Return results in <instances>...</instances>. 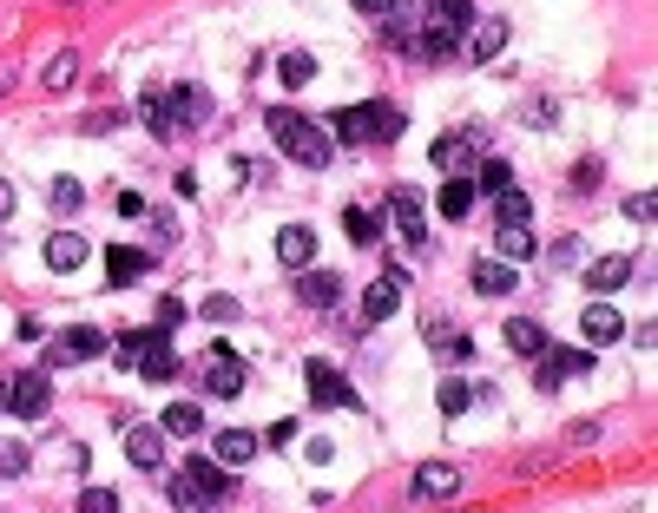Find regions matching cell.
<instances>
[{
	"mask_svg": "<svg viewBox=\"0 0 658 513\" xmlns=\"http://www.w3.org/2000/svg\"><path fill=\"white\" fill-rule=\"evenodd\" d=\"M402 106L395 99H369V106H343L336 112V139L343 145H389V139H402Z\"/></svg>",
	"mask_w": 658,
	"mask_h": 513,
	"instance_id": "obj_1",
	"label": "cell"
},
{
	"mask_svg": "<svg viewBox=\"0 0 658 513\" xmlns=\"http://www.w3.org/2000/svg\"><path fill=\"white\" fill-rule=\"evenodd\" d=\"M270 139L283 145V158H297V165H310V171H323V165H329V139H323V125H310L303 112H290V106L270 112Z\"/></svg>",
	"mask_w": 658,
	"mask_h": 513,
	"instance_id": "obj_2",
	"label": "cell"
},
{
	"mask_svg": "<svg viewBox=\"0 0 658 513\" xmlns=\"http://www.w3.org/2000/svg\"><path fill=\"white\" fill-rule=\"evenodd\" d=\"M231 494V474H224L218 461H198V454H191L185 467H178L172 474V500L185 513H204V507H218V500Z\"/></svg>",
	"mask_w": 658,
	"mask_h": 513,
	"instance_id": "obj_3",
	"label": "cell"
},
{
	"mask_svg": "<svg viewBox=\"0 0 658 513\" xmlns=\"http://www.w3.org/2000/svg\"><path fill=\"white\" fill-rule=\"evenodd\" d=\"M126 369H139L145 382H172L178 375V356H172V329H139V336H126Z\"/></svg>",
	"mask_w": 658,
	"mask_h": 513,
	"instance_id": "obj_4",
	"label": "cell"
},
{
	"mask_svg": "<svg viewBox=\"0 0 658 513\" xmlns=\"http://www.w3.org/2000/svg\"><path fill=\"white\" fill-rule=\"evenodd\" d=\"M145 119H152L158 139H172L178 125H204V119H211V99H204L198 86H178V93L152 99V106H145Z\"/></svg>",
	"mask_w": 658,
	"mask_h": 513,
	"instance_id": "obj_5",
	"label": "cell"
},
{
	"mask_svg": "<svg viewBox=\"0 0 658 513\" xmlns=\"http://www.w3.org/2000/svg\"><path fill=\"white\" fill-rule=\"evenodd\" d=\"M402 310V264H389L369 290H362V323H389Z\"/></svg>",
	"mask_w": 658,
	"mask_h": 513,
	"instance_id": "obj_6",
	"label": "cell"
},
{
	"mask_svg": "<svg viewBox=\"0 0 658 513\" xmlns=\"http://www.w3.org/2000/svg\"><path fill=\"white\" fill-rule=\"evenodd\" d=\"M303 382H310V402L316 408H356V389H349L329 362H303Z\"/></svg>",
	"mask_w": 658,
	"mask_h": 513,
	"instance_id": "obj_7",
	"label": "cell"
},
{
	"mask_svg": "<svg viewBox=\"0 0 658 513\" xmlns=\"http://www.w3.org/2000/svg\"><path fill=\"white\" fill-rule=\"evenodd\" d=\"M93 356H106V336H99V329H86V323H79V329H66V336L47 349V362H53V369H73V362H93Z\"/></svg>",
	"mask_w": 658,
	"mask_h": 513,
	"instance_id": "obj_8",
	"label": "cell"
},
{
	"mask_svg": "<svg viewBox=\"0 0 658 513\" xmlns=\"http://www.w3.org/2000/svg\"><path fill=\"white\" fill-rule=\"evenodd\" d=\"M593 369V356H586V349H540V389H560L566 375H586Z\"/></svg>",
	"mask_w": 658,
	"mask_h": 513,
	"instance_id": "obj_9",
	"label": "cell"
},
{
	"mask_svg": "<svg viewBox=\"0 0 658 513\" xmlns=\"http://www.w3.org/2000/svg\"><path fill=\"white\" fill-rule=\"evenodd\" d=\"M7 408H14L20 421H40L47 415V375H14V382H7Z\"/></svg>",
	"mask_w": 658,
	"mask_h": 513,
	"instance_id": "obj_10",
	"label": "cell"
},
{
	"mask_svg": "<svg viewBox=\"0 0 658 513\" xmlns=\"http://www.w3.org/2000/svg\"><path fill=\"white\" fill-rule=\"evenodd\" d=\"M204 389L218 395V402H231V395L244 389V362H237L231 349H224V342H218V349H211V369H204Z\"/></svg>",
	"mask_w": 658,
	"mask_h": 513,
	"instance_id": "obj_11",
	"label": "cell"
},
{
	"mask_svg": "<svg viewBox=\"0 0 658 513\" xmlns=\"http://www.w3.org/2000/svg\"><path fill=\"white\" fill-rule=\"evenodd\" d=\"M580 329H586V342H619V336H626V316L612 310L606 296H593V303L580 310Z\"/></svg>",
	"mask_w": 658,
	"mask_h": 513,
	"instance_id": "obj_12",
	"label": "cell"
},
{
	"mask_svg": "<svg viewBox=\"0 0 658 513\" xmlns=\"http://www.w3.org/2000/svg\"><path fill=\"white\" fill-rule=\"evenodd\" d=\"M474 145H481L474 132H441V139H435V152H428V158H435V165L448 171V178H461V171L474 165Z\"/></svg>",
	"mask_w": 658,
	"mask_h": 513,
	"instance_id": "obj_13",
	"label": "cell"
},
{
	"mask_svg": "<svg viewBox=\"0 0 658 513\" xmlns=\"http://www.w3.org/2000/svg\"><path fill=\"white\" fill-rule=\"evenodd\" d=\"M145 270H152V257H145L139 244H112V250H106V277H112V290H126V283H139Z\"/></svg>",
	"mask_w": 658,
	"mask_h": 513,
	"instance_id": "obj_14",
	"label": "cell"
},
{
	"mask_svg": "<svg viewBox=\"0 0 658 513\" xmlns=\"http://www.w3.org/2000/svg\"><path fill=\"white\" fill-rule=\"evenodd\" d=\"M277 257L290 270H310L316 264V231H310V224H283V231H277Z\"/></svg>",
	"mask_w": 658,
	"mask_h": 513,
	"instance_id": "obj_15",
	"label": "cell"
},
{
	"mask_svg": "<svg viewBox=\"0 0 658 513\" xmlns=\"http://www.w3.org/2000/svg\"><path fill=\"white\" fill-rule=\"evenodd\" d=\"M389 218H395V231H402L408 237V244H422V237H428V224H422V198H415V191H389Z\"/></svg>",
	"mask_w": 658,
	"mask_h": 513,
	"instance_id": "obj_16",
	"label": "cell"
},
{
	"mask_svg": "<svg viewBox=\"0 0 658 513\" xmlns=\"http://www.w3.org/2000/svg\"><path fill=\"white\" fill-rule=\"evenodd\" d=\"M501 47H507V20H474L468 60H474V66H494V60H501Z\"/></svg>",
	"mask_w": 658,
	"mask_h": 513,
	"instance_id": "obj_17",
	"label": "cell"
},
{
	"mask_svg": "<svg viewBox=\"0 0 658 513\" xmlns=\"http://www.w3.org/2000/svg\"><path fill=\"white\" fill-rule=\"evenodd\" d=\"M86 257H93V244H86V237H73V231L47 237V270H60V277H73Z\"/></svg>",
	"mask_w": 658,
	"mask_h": 513,
	"instance_id": "obj_18",
	"label": "cell"
},
{
	"mask_svg": "<svg viewBox=\"0 0 658 513\" xmlns=\"http://www.w3.org/2000/svg\"><path fill=\"white\" fill-rule=\"evenodd\" d=\"M132 467H165V428H126Z\"/></svg>",
	"mask_w": 658,
	"mask_h": 513,
	"instance_id": "obj_19",
	"label": "cell"
},
{
	"mask_svg": "<svg viewBox=\"0 0 658 513\" xmlns=\"http://www.w3.org/2000/svg\"><path fill=\"white\" fill-rule=\"evenodd\" d=\"M257 448H264V441H257L251 428H224V435H218V467H244V461H257Z\"/></svg>",
	"mask_w": 658,
	"mask_h": 513,
	"instance_id": "obj_20",
	"label": "cell"
},
{
	"mask_svg": "<svg viewBox=\"0 0 658 513\" xmlns=\"http://www.w3.org/2000/svg\"><path fill=\"white\" fill-rule=\"evenodd\" d=\"M474 204H481V191H474V178H468V171L441 185V218H455V224H461V218L474 211Z\"/></svg>",
	"mask_w": 658,
	"mask_h": 513,
	"instance_id": "obj_21",
	"label": "cell"
},
{
	"mask_svg": "<svg viewBox=\"0 0 658 513\" xmlns=\"http://www.w3.org/2000/svg\"><path fill=\"white\" fill-rule=\"evenodd\" d=\"M626 277H632V257H599V264H586V283H593V296L626 290Z\"/></svg>",
	"mask_w": 658,
	"mask_h": 513,
	"instance_id": "obj_22",
	"label": "cell"
},
{
	"mask_svg": "<svg viewBox=\"0 0 658 513\" xmlns=\"http://www.w3.org/2000/svg\"><path fill=\"white\" fill-rule=\"evenodd\" d=\"M474 290H481V296H507V290H514V264L481 257V264H474Z\"/></svg>",
	"mask_w": 658,
	"mask_h": 513,
	"instance_id": "obj_23",
	"label": "cell"
},
{
	"mask_svg": "<svg viewBox=\"0 0 658 513\" xmlns=\"http://www.w3.org/2000/svg\"><path fill=\"white\" fill-rule=\"evenodd\" d=\"M507 349H514V356H540V349H547V329L527 323V316H507Z\"/></svg>",
	"mask_w": 658,
	"mask_h": 513,
	"instance_id": "obj_24",
	"label": "cell"
},
{
	"mask_svg": "<svg viewBox=\"0 0 658 513\" xmlns=\"http://www.w3.org/2000/svg\"><path fill=\"white\" fill-rule=\"evenodd\" d=\"M336 296H343V277H329V270H303V303H310V310H329Z\"/></svg>",
	"mask_w": 658,
	"mask_h": 513,
	"instance_id": "obj_25",
	"label": "cell"
},
{
	"mask_svg": "<svg viewBox=\"0 0 658 513\" xmlns=\"http://www.w3.org/2000/svg\"><path fill=\"white\" fill-rule=\"evenodd\" d=\"M428 342H435L441 362H468V356H474V342L461 336V329H448V323H428Z\"/></svg>",
	"mask_w": 658,
	"mask_h": 513,
	"instance_id": "obj_26",
	"label": "cell"
},
{
	"mask_svg": "<svg viewBox=\"0 0 658 513\" xmlns=\"http://www.w3.org/2000/svg\"><path fill=\"white\" fill-rule=\"evenodd\" d=\"M73 79H79V53H73V47H60V53L47 60V73H40V86H47V93H66Z\"/></svg>",
	"mask_w": 658,
	"mask_h": 513,
	"instance_id": "obj_27",
	"label": "cell"
},
{
	"mask_svg": "<svg viewBox=\"0 0 658 513\" xmlns=\"http://www.w3.org/2000/svg\"><path fill=\"white\" fill-rule=\"evenodd\" d=\"M461 487V467H422V474H415V494H428V500H441V494H455Z\"/></svg>",
	"mask_w": 658,
	"mask_h": 513,
	"instance_id": "obj_28",
	"label": "cell"
},
{
	"mask_svg": "<svg viewBox=\"0 0 658 513\" xmlns=\"http://www.w3.org/2000/svg\"><path fill=\"white\" fill-rule=\"evenodd\" d=\"M158 428H165V435H198V428H204V415H198V402H172Z\"/></svg>",
	"mask_w": 658,
	"mask_h": 513,
	"instance_id": "obj_29",
	"label": "cell"
},
{
	"mask_svg": "<svg viewBox=\"0 0 658 513\" xmlns=\"http://www.w3.org/2000/svg\"><path fill=\"white\" fill-rule=\"evenodd\" d=\"M520 257H533V231L527 224H501V264H520Z\"/></svg>",
	"mask_w": 658,
	"mask_h": 513,
	"instance_id": "obj_30",
	"label": "cell"
},
{
	"mask_svg": "<svg viewBox=\"0 0 658 513\" xmlns=\"http://www.w3.org/2000/svg\"><path fill=\"white\" fill-rule=\"evenodd\" d=\"M474 191H487V198L514 191V171H507V158H487V165H481V178H474Z\"/></svg>",
	"mask_w": 658,
	"mask_h": 513,
	"instance_id": "obj_31",
	"label": "cell"
},
{
	"mask_svg": "<svg viewBox=\"0 0 658 513\" xmlns=\"http://www.w3.org/2000/svg\"><path fill=\"white\" fill-rule=\"evenodd\" d=\"M277 73H283V86H290V93H303V86L316 79V60H310V53H283Z\"/></svg>",
	"mask_w": 658,
	"mask_h": 513,
	"instance_id": "obj_32",
	"label": "cell"
},
{
	"mask_svg": "<svg viewBox=\"0 0 658 513\" xmlns=\"http://www.w3.org/2000/svg\"><path fill=\"white\" fill-rule=\"evenodd\" d=\"M435 402H441V415H468L474 389H468V382H461V375H448V382H441V389H435Z\"/></svg>",
	"mask_w": 658,
	"mask_h": 513,
	"instance_id": "obj_33",
	"label": "cell"
},
{
	"mask_svg": "<svg viewBox=\"0 0 658 513\" xmlns=\"http://www.w3.org/2000/svg\"><path fill=\"white\" fill-rule=\"evenodd\" d=\"M53 211H60V218L86 211V191H79V178H53Z\"/></svg>",
	"mask_w": 658,
	"mask_h": 513,
	"instance_id": "obj_34",
	"label": "cell"
},
{
	"mask_svg": "<svg viewBox=\"0 0 658 513\" xmlns=\"http://www.w3.org/2000/svg\"><path fill=\"white\" fill-rule=\"evenodd\" d=\"M343 231L356 237V244H369V237L382 231V218H376V211H356V204H349V211H343Z\"/></svg>",
	"mask_w": 658,
	"mask_h": 513,
	"instance_id": "obj_35",
	"label": "cell"
},
{
	"mask_svg": "<svg viewBox=\"0 0 658 513\" xmlns=\"http://www.w3.org/2000/svg\"><path fill=\"white\" fill-rule=\"evenodd\" d=\"M494 204H501V224H527L533 218V204H527V191H501V198H494Z\"/></svg>",
	"mask_w": 658,
	"mask_h": 513,
	"instance_id": "obj_36",
	"label": "cell"
},
{
	"mask_svg": "<svg viewBox=\"0 0 658 513\" xmlns=\"http://www.w3.org/2000/svg\"><path fill=\"white\" fill-rule=\"evenodd\" d=\"M198 316H204V323H231V316H237V296H204Z\"/></svg>",
	"mask_w": 658,
	"mask_h": 513,
	"instance_id": "obj_37",
	"label": "cell"
},
{
	"mask_svg": "<svg viewBox=\"0 0 658 513\" xmlns=\"http://www.w3.org/2000/svg\"><path fill=\"white\" fill-rule=\"evenodd\" d=\"M79 513H119V494H112V487H86Z\"/></svg>",
	"mask_w": 658,
	"mask_h": 513,
	"instance_id": "obj_38",
	"label": "cell"
},
{
	"mask_svg": "<svg viewBox=\"0 0 658 513\" xmlns=\"http://www.w3.org/2000/svg\"><path fill=\"white\" fill-rule=\"evenodd\" d=\"M0 474H27V448L20 441H0Z\"/></svg>",
	"mask_w": 658,
	"mask_h": 513,
	"instance_id": "obj_39",
	"label": "cell"
},
{
	"mask_svg": "<svg viewBox=\"0 0 658 513\" xmlns=\"http://www.w3.org/2000/svg\"><path fill=\"white\" fill-rule=\"evenodd\" d=\"M580 257H586L580 237H560V244H553V264H580Z\"/></svg>",
	"mask_w": 658,
	"mask_h": 513,
	"instance_id": "obj_40",
	"label": "cell"
},
{
	"mask_svg": "<svg viewBox=\"0 0 658 513\" xmlns=\"http://www.w3.org/2000/svg\"><path fill=\"white\" fill-rule=\"evenodd\" d=\"M185 323V303H178V296H165V303H158V329H178Z\"/></svg>",
	"mask_w": 658,
	"mask_h": 513,
	"instance_id": "obj_41",
	"label": "cell"
},
{
	"mask_svg": "<svg viewBox=\"0 0 658 513\" xmlns=\"http://www.w3.org/2000/svg\"><path fill=\"white\" fill-rule=\"evenodd\" d=\"M553 119H560V106H553V99H533V106H527V125H553Z\"/></svg>",
	"mask_w": 658,
	"mask_h": 513,
	"instance_id": "obj_42",
	"label": "cell"
},
{
	"mask_svg": "<svg viewBox=\"0 0 658 513\" xmlns=\"http://www.w3.org/2000/svg\"><path fill=\"white\" fill-rule=\"evenodd\" d=\"M356 7H362V14H369V20H389L395 7H402V0H356Z\"/></svg>",
	"mask_w": 658,
	"mask_h": 513,
	"instance_id": "obj_43",
	"label": "cell"
},
{
	"mask_svg": "<svg viewBox=\"0 0 658 513\" xmlns=\"http://www.w3.org/2000/svg\"><path fill=\"white\" fill-rule=\"evenodd\" d=\"M7 211H14V185L0 178V224H7Z\"/></svg>",
	"mask_w": 658,
	"mask_h": 513,
	"instance_id": "obj_44",
	"label": "cell"
},
{
	"mask_svg": "<svg viewBox=\"0 0 658 513\" xmlns=\"http://www.w3.org/2000/svg\"><path fill=\"white\" fill-rule=\"evenodd\" d=\"M14 79H20V73H14V66H0V99L14 93Z\"/></svg>",
	"mask_w": 658,
	"mask_h": 513,
	"instance_id": "obj_45",
	"label": "cell"
},
{
	"mask_svg": "<svg viewBox=\"0 0 658 513\" xmlns=\"http://www.w3.org/2000/svg\"><path fill=\"white\" fill-rule=\"evenodd\" d=\"M0 408H7V382H0Z\"/></svg>",
	"mask_w": 658,
	"mask_h": 513,
	"instance_id": "obj_46",
	"label": "cell"
},
{
	"mask_svg": "<svg viewBox=\"0 0 658 513\" xmlns=\"http://www.w3.org/2000/svg\"><path fill=\"white\" fill-rule=\"evenodd\" d=\"M415 7H428V0H415Z\"/></svg>",
	"mask_w": 658,
	"mask_h": 513,
	"instance_id": "obj_47",
	"label": "cell"
}]
</instances>
